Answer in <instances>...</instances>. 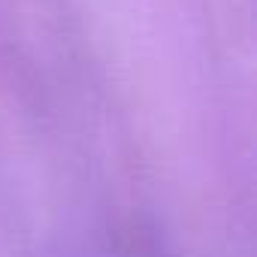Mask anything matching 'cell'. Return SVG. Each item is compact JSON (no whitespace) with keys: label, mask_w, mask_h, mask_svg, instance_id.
Wrapping results in <instances>:
<instances>
[]
</instances>
